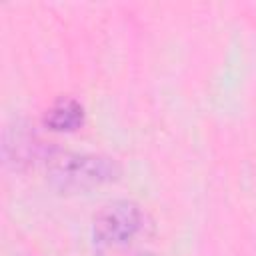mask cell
<instances>
[{"mask_svg":"<svg viewBox=\"0 0 256 256\" xmlns=\"http://www.w3.org/2000/svg\"><path fill=\"white\" fill-rule=\"evenodd\" d=\"M50 180L60 190H88L120 176V164L102 154H62L50 164Z\"/></svg>","mask_w":256,"mask_h":256,"instance_id":"1","label":"cell"},{"mask_svg":"<svg viewBox=\"0 0 256 256\" xmlns=\"http://www.w3.org/2000/svg\"><path fill=\"white\" fill-rule=\"evenodd\" d=\"M142 226V212L130 200L106 204L94 218V236L98 244H126Z\"/></svg>","mask_w":256,"mask_h":256,"instance_id":"2","label":"cell"},{"mask_svg":"<svg viewBox=\"0 0 256 256\" xmlns=\"http://www.w3.org/2000/svg\"><path fill=\"white\" fill-rule=\"evenodd\" d=\"M46 126L58 132H72L82 126L84 122V108L74 98H60L52 104L44 118Z\"/></svg>","mask_w":256,"mask_h":256,"instance_id":"3","label":"cell"},{"mask_svg":"<svg viewBox=\"0 0 256 256\" xmlns=\"http://www.w3.org/2000/svg\"><path fill=\"white\" fill-rule=\"evenodd\" d=\"M140 256H156V254H150V252H144V254H140Z\"/></svg>","mask_w":256,"mask_h":256,"instance_id":"4","label":"cell"}]
</instances>
